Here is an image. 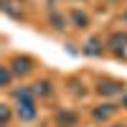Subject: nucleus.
I'll return each instance as SVG.
<instances>
[{
  "instance_id": "1",
  "label": "nucleus",
  "mask_w": 127,
  "mask_h": 127,
  "mask_svg": "<svg viewBox=\"0 0 127 127\" xmlns=\"http://www.w3.org/2000/svg\"><path fill=\"white\" fill-rule=\"evenodd\" d=\"M99 94L104 97H117V94H125V84L122 81H114V79H102L99 87H97Z\"/></svg>"
},
{
  "instance_id": "2",
  "label": "nucleus",
  "mask_w": 127,
  "mask_h": 127,
  "mask_svg": "<svg viewBox=\"0 0 127 127\" xmlns=\"http://www.w3.org/2000/svg\"><path fill=\"white\" fill-rule=\"evenodd\" d=\"M18 120H20V122L36 120V99H31V102H18Z\"/></svg>"
},
{
  "instance_id": "3",
  "label": "nucleus",
  "mask_w": 127,
  "mask_h": 127,
  "mask_svg": "<svg viewBox=\"0 0 127 127\" xmlns=\"http://www.w3.org/2000/svg\"><path fill=\"white\" fill-rule=\"evenodd\" d=\"M10 71H13V76H26L31 71V59L28 56H15L10 61Z\"/></svg>"
},
{
  "instance_id": "4",
  "label": "nucleus",
  "mask_w": 127,
  "mask_h": 127,
  "mask_svg": "<svg viewBox=\"0 0 127 127\" xmlns=\"http://www.w3.org/2000/svg\"><path fill=\"white\" fill-rule=\"evenodd\" d=\"M109 48L117 56H127V33H114L109 38Z\"/></svg>"
},
{
  "instance_id": "5",
  "label": "nucleus",
  "mask_w": 127,
  "mask_h": 127,
  "mask_svg": "<svg viewBox=\"0 0 127 127\" xmlns=\"http://www.w3.org/2000/svg\"><path fill=\"white\" fill-rule=\"evenodd\" d=\"M114 112H117V107H114V104H99V107L92 109V117L97 120V122H104V120H109Z\"/></svg>"
},
{
  "instance_id": "6",
  "label": "nucleus",
  "mask_w": 127,
  "mask_h": 127,
  "mask_svg": "<svg viewBox=\"0 0 127 127\" xmlns=\"http://www.w3.org/2000/svg\"><path fill=\"white\" fill-rule=\"evenodd\" d=\"M13 99L15 102H31V99H36V92H33V87H20L13 92Z\"/></svg>"
},
{
  "instance_id": "7",
  "label": "nucleus",
  "mask_w": 127,
  "mask_h": 127,
  "mask_svg": "<svg viewBox=\"0 0 127 127\" xmlns=\"http://www.w3.org/2000/svg\"><path fill=\"white\" fill-rule=\"evenodd\" d=\"M102 38H89L87 41V46H84V54H89V56H102Z\"/></svg>"
},
{
  "instance_id": "8",
  "label": "nucleus",
  "mask_w": 127,
  "mask_h": 127,
  "mask_svg": "<svg viewBox=\"0 0 127 127\" xmlns=\"http://www.w3.org/2000/svg\"><path fill=\"white\" fill-rule=\"evenodd\" d=\"M71 20H74V26L76 28H87L89 26V18L81 13V10H71Z\"/></svg>"
},
{
  "instance_id": "9",
  "label": "nucleus",
  "mask_w": 127,
  "mask_h": 127,
  "mask_svg": "<svg viewBox=\"0 0 127 127\" xmlns=\"http://www.w3.org/2000/svg\"><path fill=\"white\" fill-rule=\"evenodd\" d=\"M33 92H36V97H48L51 94V81H36Z\"/></svg>"
},
{
  "instance_id": "10",
  "label": "nucleus",
  "mask_w": 127,
  "mask_h": 127,
  "mask_svg": "<svg viewBox=\"0 0 127 127\" xmlns=\"http://www.w3.org/2000/svg\"><path fill=\"white\" fill-rule=\"evenodd\" d=\"M10 79H13L10 66H0V87H10Z\"/></svg>"
},
{
  "instance_id": "11",
  "label": "nucleus",
  "mask_w": 127,
  "mask_h": 127,
  "mask_svg": "<svg viewBox=\"0 0 127 127\" xmlns=\"http://www.w3.org/2000/svg\"><path fill=\"white\" fill-rule=\"evenodd\" d=\"M59 125L61 127H74V114H69V112L59 114Z\"/></svg>"
},
{
  "instance_id": "12",
  "label": "nucleus",
  "mask_w": 127,
  "mask_h": 127,
  "mask_svg": "<svg viewBox=\"0 0 127 127\" xmlns=\"http://www.w3.org/2000/svg\"><path fill=\"white\" fill-rule=\"evenodd\" d=\"M0 117H3V127H8V122H10V107L8 104H0Z\"/></svg>"
},
{
  "instance_id": "13",
  "label": "nucleus",
  "mask_w": 127,
  "mask_h": 127,
  "mask_svg": "<svg viewBox=\"0 0 127 127\" xmlns=\"http://www.w3.org/2000/svg\"><path fill=\"white\" fill-rule=\"evenodd\" d=\"M122 107H125V109H127V92H125V94H122Z\"/></svg>"
},
{
  "instance_id": "14",
  "label": "nucleus",
  "mask_w": 127,
  "mask_h": 127,
  "mask_svg": "<svg viewBox=\"0 0 127 127\" xmlns=\"http://www.w3.org/2000/svg\"><path fill=\"white\" fill-rule=\"evenodd\" d=\"M112 127H127V125H112Z\"/></svg>"
}]
</instances>
